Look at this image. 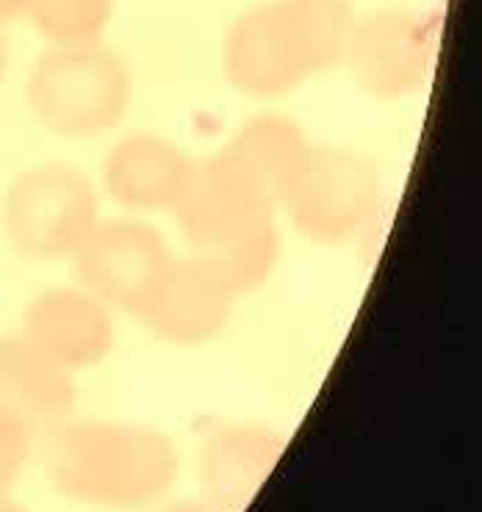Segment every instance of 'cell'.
<instances>
[{
  "mask_svg": "<svg viewBox=\"0 0 482 512\" xmlns=\"http://www.w3.org/2000/svg\"><path fill=\"white\" fill-rule=\"evenodd\" d=\"M308 150L311 142L297 122L258 114L217 153L194 161L192 183L172 214L194 255L211 263L236 297L264 286L278 263L275 208Z\"/></svg>",
  "mask_w": 482,
  "mask_h": 512,
  "instance_id": "1",
  "label": "cell"
},
{
  "mask_svg": "<svg viewBox=\"0 0 482 512\" xmlns=\"http://www.w3.org/2000/svg\"><path fill=\"white\" fill-rule=\"evenodd\" d=\"M355 25L350 0H266L239 14L222 45L228 84L272 100L336 67Z\"/></svg>",
  "mask_w": 482,
  "mask_h": 512,
  "instance_id": "2",
  "label": "cell"
},
{
  "mask_svg": "<svg viewBox=\"0 0 482 512\" xmlns=\"http://www.w3.org/2000/svg\"><path fill=\"white\" fill-rule=\"evenodd\" d=\"M133 81L125 61L100 42L53 45L28 72L25 100L48 131L92 139L114 131L131 108Z\"/></svg>",
  "mask_w": 482,
  "mask_h": 512,
  "instance_id": "3",
  "label": "cell"
},
{
  "mask_svg": "<svg viewBox=\"0 0 482 512\" xmlns=\"http://www.w3.org/2000/svg\"><path fill=\"white\" fill-rule=\"evenodd\" d=\"M100 222L92 180L70 164L25 169L3 197V230L34 261L73 258Z\"/></svg>",
  "mask_w": 482,
  "mask_h": 512,
  "instance_id": "4",
  "label": "cell"
},
{
  "mask_svg": "<svg viewBox=\"0 0 482 512\" xmlns=\"http://www.w3.org/2000/svg\"><path fill=\"white\" fill-rule=\"evenodd\" d=\"M291 225L316 244L361 236L380 208L377 169L347 147H314L283 200Z\"/></svg>",
  "mask_w": 482,
  "mask_h": 512,
  "instance_id": "5",
  "label": "cell"
},
{
  "mask_svg": "<svg viewBox=\"0 0 482 512\" xmlns=\"http://www.w3.org/2000/svg\"><path fill=\"white\" fill-rule=\"evenodd\" d=\"M438 34V12H374L355 20L341 61H347L361 92L377 100H399L427 84Z\"/></svg>",
  "mask_w": 482,
  "mask_h": 512,
  "instance_id": "6",
  "label": "cell"
},
{
  "mask_svg": "<svg viewBox=\"0 0 482 512\" xmlns=\"http://www.w3.org/2000/svg\"><path fill=\"white\" fill-rule=\"evenodd\" d=\"M73 258L81 288L136 319L175 261L167 239L142 219L97 222Z\"/></svg>",
  "mask_w": 482,
  "mask_h": 512,
  "instance_id": "7",
  "label": "cell"
},
{
  "mask_svg": "<svg viewBox=\"0 0 482 512\" xmlns=\"http://www.w3.org/2000/svg\"><path fill=\"white\" fill-rule=\"evenodd\" d=\"M56 465L67 488L100 496H139L167 477V454L158 438L100 424L67 429Z\"/></svg>",
  "mask_w": 482,
  "mask_h": 512,
  "instance_id": "8",
  "label": "cell"
},
{
  "mask_svg": "<svg viewBox=\"0 0 482 512\" xmlns=\"http://www.w3.org/2000/svg\"><path fill=\"white\" fill-rule=\"evenodd\" d=\"M233 299L228 280L205 258H175L139 319L164 344L197 346L228 324Z\"/></svg>",
  "mask_w": 482,
  "mask_h": 512,
  "instance_id": "9",
  "label": "cell"
},
{
  "mask_svg": "<svg viewBox=\"0 0 482 512\" xmlns=\"http://www.w3.org/2000/svg\"><path fill=\"white\" fill-rule=\"evenodd\" d=\"M194 161L156 133H131L111 147L103 164V186L125 211H175L192 183Z\"/></svg>",
  "mask_w": 482,
  "mask_h": 512,
  "instance_id": "10",
  "label": "cell"
},
{
  "mask_svg": "<svg viewBox=\"0 0 482 512\" xmlns=\"http://www.w3.org/2000/svg\"><path fill=\"white\" fill-rule=\"evenodd\" d=\"M20 333L67 369L95 366L114 346L109 305L92 297L86 288H50L39 294L25 308Z\"/></svg>",
  "mask_w": 482,
  "mask_h": 512,
  "instance_id": "11",
  "label": "cell"
},
{
  "mask_svg": "<svg viewBox=\"0 0 482 512\" xmlns=\"http://www.w3.org/2000/svg\"><path fill=\"white\" fill-rule=\"evenodd\" d=\"M0 396L17 413L56 416L75 396L73 369L50 358L25 333L0 338Z\"/></svg>",
  "mask_w": 482,
  "mask_h": 512,
  "instance_id": "12",
  "label": "cell"
},
{
  "mask_svg": "<svg viewBox=\"0 0 482 512\" xmlns=\"http://www.w3.org/2000/svg\"><path fill=\"white\" fill-rule=\"evenodd\" d=\"M114 0H37L31 20L50 45H86L106 31Z\"/></svg>",
  "mask_w": 482,
  "mask_h": 512,
  "instance_id": "13",
  "label": "cell"
},
{
  "mask_svg": "<svg viewBox=\"0 0 482 512\" xmlns=\"http://www.w3.org/2000/svg\"><path fill=\"white\" fill-rule=\"evenodd\" d=\"M25 449H28V432H25L23 413H17L9 405H0V488L12 482L23 463Z\"/></svg>",
  "mask_w": 482,
  "mask_h": 512,
  "instance_id": "14",
  "label": "cell"
},
{
  "mask_svg": "<svg viewBox=\"0 0 482 512\" xmlns=\"http://www.w3.org/2000/svg\"><path fill=\"white\" fill-rule=\"evenodd\" d=\"M37 0H0V25L14 23L20 17H28Z\"/></svg>",
  "mask_w": 482,
  "mask_h": 512,
  "instance_id": "15",
  "label": "cell"
},
{
  "mask_svg": "<svg viewBox=\"0 0 482 512\" xmlns=\"http://www.w3.org/2000/svg\"><path fill=\"white\" fill-rule=\"evenodd\" d=\"M6 70H9V45H6V39L0 36V81H3Z\"/></svg>",
  "mask_w": 482,
  "mask_h": 512,
  "instance_id": "16",
  "label": "cell"
}]
</instances>
